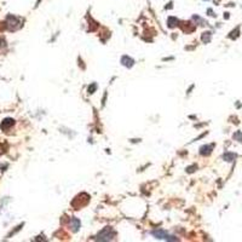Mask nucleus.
<instances>
[{"mask_svg":"<svg viewBox=\"0 0 242 242\" xmlns=\"http://www.w3.org/2000/svg\"><path fill=\"white\" fill-rule=\"evenodd\" d=\"M152 234H154V235H155L156 237H159V239H166V240H172V239H169V237H168V236L166 235V234H165L164 231H154V232H152Z\"/></svg>","mask_w":242,"mask_h":242,"instance_id":"nucleus-1","label":"nucleus"},{"mask_svg":"<svg viewBox=\"0 0 242 242\" xmlns=\"http://www.w3.org/2000/svg\"><path fill=\"white\" fill-rule=\"evenodd\" d=\"M121 62H122L126 67H132V64H133V61H132L131 58H128L127 56H125V57L122 58V61H121Z\"/></svg>","mask_w":242,"mask_h":242,"instance_id":"nucleus-2","label":"nucleus"},{"mask_svg":"<svg viewBox=\"0 0 242 242\" xmlns=\"http://www.w3.org/2000/svg\"><path fill=\"white\" fill-rule=\"evenodd\" d=\"M177 23H178V20H177V18H173V17H171V18L168 20V24H169V27H174Z\"/></svg>","mask_w":242,"mask_h":242,"instance_id":"nucleus-3","label":"nucleus"},{"mask_svg":"<svg viewBox=\"0 0 242 242\" xmlns=\"http://www.w3.org/2000/svg\"><path fill=\"white\" fill-rule=\"evenodd\" d=\"M71 222H73V227H74L73 229H74V231H76V230H78V228L80 227V222H79L78 219H73Z\"/></svg>","mask_w":242,"mask_h":242,"instance_id":"nucleus-4","label":"nucleus"},{"mask_svg":"<svg viewBox=\"0 0 242 242\" xmlns=\"http://www.w3.org/2000/svg\"><path fill=\"white\" fill-rule=\"evenodd\" d=\"M236 155H234V154H227V155H224V159L225 160H228V161H232V159H235Z\"/></svg>","mask_w":242,"mask_h":242,"instance_id":"nucleus-5","label":"nucleus"}]
</instances>
